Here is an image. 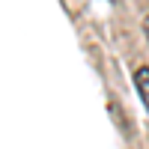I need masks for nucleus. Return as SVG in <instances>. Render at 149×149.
<instances>
[{
    "label": "nucleus",
    "mask_w": 149,
    "mask_h": 149,
    "mask_svg": "<svg viewBox=\"0 0 149 149\" xmlns=\"http://www.w3.org/2000/svg\"><path fill=\"white\" fill-rule=\"evenodd\" d=\"M134 86H137V93H140L143 104L149 110V66H137L134 69Z\"/></svg>",
    "instance_id": "1"
},
{
    "label": "nucleus",
    "mask_w": 149,
    "mask_h": 149,
    "mask_svg": "<svg viewBox=\"0 0 149 149\" xmlns=\"http://www.w3.org/2000/svg\"><path fill=\"white\" fill-rule=\"evenodd\" d=\"M143 30H146V39H149V15L143 18Z\"/></svg>",
    "instance_id": "2"
}]
</instances>
